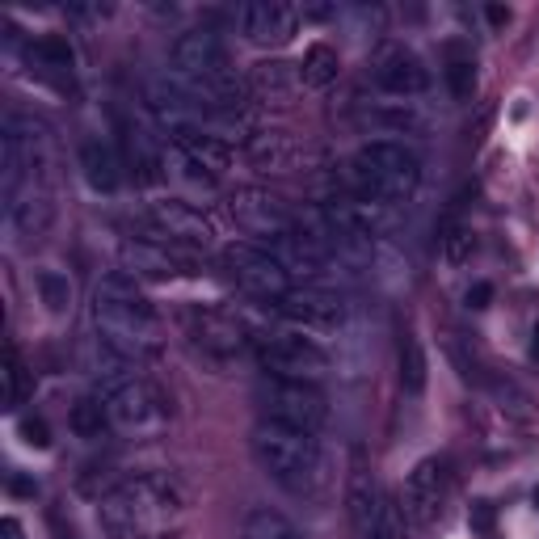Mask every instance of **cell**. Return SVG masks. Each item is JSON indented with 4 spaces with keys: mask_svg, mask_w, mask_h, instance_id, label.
Segmentation results:
<instances>
[{
    "mask_svg": "<svg viewBox=\"0 0 539 539\" xmlns=\"http://www.w3.org/2000/svg\"><path fill=\"white\" fill-rule=\"evenodd\" d=\"M110 539H177L186 527V493L165 472H144L114 485L97 502Z\"/></svg>",
    "mask_w": 539,
    "mask_h": 539,
    "instance_id": "obj_1",
    "label": "cell"
},
{
    "mask_svg": "<svg viewBox=\"0 0 539 539\" xmlns=\"http://www.w3.org/2000/svg\"><path fill=\"white\" fill-rule=\"evenodd\" d=\"M93 333L97 346L110 350L114 358H123L127 367L152 363L161 354L165 337L161 321L144 295H139L131 274H106L93 291Z\"/></svg>",
    "mask_w": 539,
    "mask_h": 539,
    "instance_id": "obj_2",
    "label": "cell"
},
{
    "mask_svg": "<svg viewBox=\"0 0 539 539\" xmlns=\"http://www.w3.org/2000/svg\"><path fill=\"white\" fill-rule=\"evenodd\" d=\"M173 81L207 114L236 118L249 102V85L228 68V51L211 30H186L173 43Z\"/></svg>",
    "mask_w": 539,
    "mask_h": 539,
    "instance_id": "obj_3",
    "label": "cell"
},
{
    "mask_svg": "<svg viewBox=\"0 0 539 539\" xmlns=\"http://www.w3.org/2000/svg\"><path fill=\"white\" fill-rule=\"evenodd\" d=\"M253 455L262 472L274 485H283L287 493H316L325 476V451L321 438L295 426H278L262 422L253 430Z\"/></svg>",
    "mask_w": 539,
    "mask_h": 539,
    "instance_id": "obj_4",
    "label": "cell"
},
{
    "mask_svg": "<svg viewBox=\"0 0 539 539\" xmlns=\"http://www.w3.org/2000/svg\"><path fill=\"white\" fill-rule=\"evenodd\" d=\"M417 186H422V161L401 139H371L350 161V194L371 198V203H409Z\"/></svg>",
    "mask_w": 539,
    "mask_h": 539,
    "instance_id": "obj_5",
    "label": "cell"
},
{
    "mask_svg": "<svg viewBox=\"0 0 539 539\" xmlns=\"http://www.w3.org/2000/svg\"><path fill=\"white\" fill-rule=\"evenodd\" d=\"M102 401L110 413V426L131 438H156L169 426V401L152 379L135 375V367L102 379Z\"/></svg>",
    "mask_w": 539,
    "mask_h": 539,
    "instance_id": "obj_6",
    "label": "cell"
},
{
    "mask_svg": "<svg viewBox=\"0 0 539 539\" xmlns=\"http://www.w3.org/2000/svg\"><path fill=\"white\" fill-rule=\"evenodd\" d=\"M257 358H262V367L274 375V379H295V384H316L325 371H329V354L325 346H316L308 333H270L262 337V346H257Z\"/></svg>",
    "mask_w": 539,
    "mask_h": 539,
    "instance_id": "obj_7",
    "label": "cell"
},
{
    "mask_svg": "<svg viewBox=\"0 0 539 539\" xmlns=\"http://www.w3.org/2000/svg\"><path fill=\"white\" fill-rule=\"evenodd\" d=\"M144 232H148V241L182 249V253L207 249L211 236H215L207 215H198L190 203H177V198H161V203H152L144 211Z\"/></svg>",
    "mask_w": 539,
    "mask_h": 539,
    "instance_id": "obj_8",
    "label": "cell"
},
{
    "mask_svg": "<svg viewBox=\"0 0 539 539\" xmlns=\"http://www.w3.org/2000/svg\"><path fill=\"white\" fill-rule=\"evenodd\" d=\"M224 266L236 287L249 291L253 299H266V304H274V299H283L291 291V274L278 266V257L266 245H228Z\"/></svg>",
    "mask_w": 539,
    "mask_h": 539,
    "instance_id": "obj_9",
    "label": "cell"
},
{
    "mask_svg": "<svg viewBox=\"0 0 539 539\" xmlns=\"http://www.w3.org/2000/svg\"><path fill=\"white\" fill-rule=\"evenodd\" d=\"M447 497H451L447 464H443V459H422V464L409 472L405 493H401L405 518H409L417 531H430V527H438V518H443Z\"/></svg>",
    "mask_w": 539,
    "mask_h": 539,
    "instance_id": "obj_10",
    "label": "cell"
},
{
    "mask_svg": "<svg viewBox=\"0 0 539 539\" xmlns=\"http://www.w3.org/2000/svg\"><path fill=\"white\" fill-rule=\"evenodd\" d=\"M262 405H266V422L295 426V430H308V434L321 430L325 417H329L325 396L312 384H295V379H274V384L262 392Z\"/></svg>",
    "mask_w": 539,
    "mask_h": 539,
    "instance_id": "obj_11",
    "label": "cell"
},
{
    "mask_svg": "<svg viewBox=\"0 0 539 539\" xmlns=\"http://www.w3.org/2000/svg\"><path fill=\"white\" fill-rule=\"evenodd\" d=\"M270 312L283 316V321L299 333H333L346 325V304L329 291H316V287H291L283 299H274Z\"/></svg>",
    "mask_w": 539,
    "mask_h": 539,
    "instance_id": "obj_12",
    "label": "cell"
},
{
    "mask_svg": "<svg viewBox=\"0 0 539 539\" xmlns=\"http://www.w3.org/2000/svg\"><path fill=\"white\" fill-rule=\"evenodd\" d=\"M371 81L392 97H422L430 89V68L405 43H379L371 55Z\"/></svg>",
    "mask_w": 539,
    "mask_h": 539,
    "instance_id": "obj_13",
    "label": "cell"
},
{
    "mask_svg": "<svg viewBox=\"0 0 539 539\" xmlns=\"http://www.w3.org/2000/svg\"><path fill=\"white\" fill-rule=\"evenodd\" d=\"M236 26L257 47H283L299 26V9L283 5V0H249L236 9Z\"/></svg>",
    "mask_w": 539,
    "mask_h": 539,
    "instance_id": "obj_14",
    "label": "cell"
},
{
    "mask_svg": "<svg viewBox=\"0 0 539 539\" xmlns=\"http://www.w3.org/2000/svg\"><path fill=\"white\" fill-rule=\"evenodd\" d=\"M232 219L241 224L245 232L253 236H266V241H274V236H283L295 228V215L287 211L283 198H274L266 190H241L232 198Z\"/></svg>",
    "mask_w": 539,
    "mask_h": 539,
    "instance_id": "obj_15",
    "label": "cell"
},
{
    "mask_svg": "<svg viewBox=\"0 0 539 539\" xmlns=\"http://www.w3.org/2000/svg\"><path fill=\"white\" fill-rule=\"evenodd\" d=\"M266 249L278 257V266H283L291 278H321L333 266V257L321 249V241H312L299 224L283 236H274V241H266Z\"/></svg>",
    "mask_w": 539,
    "mask_h": 539,
    "instance_id": "obj_16",
    "label": "cell"
},
{
    "mask_svg": "<svg viewBox=\"0 0 539 539\" xmlns=\"http://www.w3.org/2000/svg\"><path fill=\"white\" fill-rule=\"evenodd\" d=\"M123 262H127V274H144V278H182V274H194L190 270V253L182 249H169V245H156L148 236H135V241L123 245Z\"/></svg>",
    "mask_w": 539,
    "mask_h": 539,
    "instance_id": "obj_17",
    "label": "cell"
},
{
    "mask_svg": "<svg viewBox=\"0 0 539 539\" xmlns=\"http://www.w3.org/2000/svg\"><path fill=\"white\" fill-rule=\"evenodd\" d=\"M173 144L182 148L207 177H224V173L232 169V144H228L224 135H215V131H203V127L177 131V135H173Z\"/></svg>",
    "mask_w": 539,
    "mask_h": 539,
    "instance_id": "obj_18",
    "label": "cell"
},
{
    "mask_svg": "<svg viewBox=\"0 0 539 539\" xmlns=\"http://www.w3.org/2000/svg\"><path fill=\"white\" fill-rule=\"evenodd\" d=\"M51 215H55V207H51V194L43 190V186H22L13 198H9V219L17 224V232L22 236H38V232H47V224H51Z\"/></svg>",
    "mask_w": 539,
    "mask_h": 539,
    "instance_id": "obj_19",
    "label": "cell"
},
{
    "mask_svg": "<svg viewBox=\"0 0 539 539\" xmlns=\"http://www.w3.org/2000/svg\"><path fill=\"white\" fill-rule=\"evenodd\" d=\"M81 169H85V182L102 194L118 190V156L106 139H85L81 144Z\"/></svg>",
    "mask_w": 539,
    "mask_h": 539,
    "instance_id": "obj_20",
    "label": "cell"
},
{
    "mask_svg": "<svg viewBox=\"0 0 539 539\" xmlns=\"http://www.w3.org/2000/svg\"><path fill=\"white\" fill-rule=\"evenodd\" d=\"M295 85H299V68H291V64H257L249 72V89L262 97V102L283 106L287 97L295 93Z\"/></svg>",
    "mask_w": 539,
    "mask_h": 539,
    "instance_id": "obj_21",
    "label": "cell"
},
{
    "mask_svg": "<svg viewBox=\"0 0 539 539\" xmlns=\"http://www.w3.org/2000/svg\"><path fill=\"white\" fill-rule=\"evenodd\" d=\"M337 72H342V59H337V51L329 43H312L304 51V64H299V81H304L308 89H325L337 81Z\"/></svg>",
    "mask_w": 539,
    "mask_h": 539,
    "instance_id": "obj_22",
    "label": "cell"
},
{
    "mask_svg": "<svg viewBox=\"0 0 539 539\" xmlns=\"http://www.w3.org/2000/svg\"><path fill=\"white\" fill-rule=\"evenodd\" d=\"M194 342L198 346H207V350H219V354H232V350H241L245 342V333L236 321H228V316H203V321L194 325Z\"/></svg>",
    "mask_w": 539,
    "mask_h": 539,
    "instance_id": "obj_23",
    "label": "cell"
},
{
    "mask_svg": "<svg viewBox=\"0 0 539 539\" xmlns=\"http://www.w3.org/2000/svg\"><path fill=\"white\" fill-rule=\"evenodd\" d=\"M68 426L76 438H102L106 426H110V413H106V401L102 396H81L68 413Z\"/></svg>",
    "mask_w": 539,
    "mask_h": 539,
    "instance_id": "obj_24",
    "label": "cell"
},
{
    "mask_svg": "<svg viewBox=\"0 0 539 539\" xmlns=\"http://www.w3.org/2000/svg\"><path fill=\"white\" fill-rule=\"evenodd\" d=\"M426 379H430V363H426L422 342H417V337H401V388L409 396H422Z\"/></svg>",
    "mask_w": 539,
    "mask_h": 539,
    "instance_id": "obj_25",
    "label": "cell"
},
{
    "mask_svg": "<svg viewBox=\"0 0 539 539\" xmlns=\"http://www.w3.org/2000/svg\"><path fill=\"white\" fill-rule=\"evenodd\" d=\"M30 59L38 68H47V72H72L76 64V51L64 34H43V38H34V47H30Z\"/></svg>",
    "mask_w": 539,
    "mask_h": 539,
    "instance_id": "obj_26",
    "label": "cell"
},
{
    "mask_svg": "<svg viewBox=\"0 0 539 539\" xmlns=\"http://www.w3.org/2000/svg\"><path fill=\"white\" fill-rule=\"evenodd\" d=\"M245 539H304V535H299V527L291 523L287 514L262 506V510H253L245 518Z\"/></svg>",
    "mask_w": 539,
    "mask_h": 539,
    "instance_id": "obj_27",
    "label": "cell"
},
{
    "mask_svg": "<svg viewBox=\"0 0 539 539\" xmlns=\"http://www.w3.org/2000/svg\"><path fill=\"white\" fill-rule=\"evenodd\" d=\"M443 81H447V89H451L455 102H468L472 89H476V59H472V55H459V51L451 47L447 68H443Z\"/></svg>",
    "mask_w": 539,
    "mask_h": 539,
    "instance_id": "obj_28",
    "label": "cell"
},
{
    "mask_svg": "<svg viewBox=\"0 0 539 539\" xmlns=\"http://www.w3.org/2000/svg\"><path fill=\"white\" fill-rule=\"evenodd\" d=\"M5 409H17V405H26V396H30V371L22 363V354H17V346L5 350Z\"/></svg>",
    "mask_w": 539,
    "mask_h": 539,
    "instance_id": "obj_29",
    "label": "cell"
},
{
    "mask_svg": "<svg viewBox=\"0 0 539 539\" xmlns=\"http://www.w3.org/2000/svg\"><path fill=\"white\" fill-rule=\"evenodd\" d=\"M438 245H443V262L447 266H464V262H472V253H476V232L468 224H447L443 236H438Z\"/></svg>",
    "mask_w": 539,
    "mask_h": 539,
    "instance_id": "obj_30",
    "label": "cell"
},
{
    "mask_svg": "<svg viewBox=\"0 0 539 539\" xmlns=\"http://www.w3.org/2000/svg\"><path fill=\"white\" fill-rule=\"evenodd\" d=\"M34 287L38 295H43V304L51 312H68L72 304V283H68V274H59V270H38L34 274Z\"/></svg>",
    "mask_w": 539,
    "mask_h": 539,
    "instance_id": "obj_31",
    "label": "cell"
},
{
    "mask_svg": "<svg viewBox=\"0 0 539 539\" xmlns=\"http://www.w3.org/2000/svg\"><path fill=\"white\" fill-rule=\"evenodd\" d=\"M363 539H405V518H401V510H396L388 497L375 506V514H371V523L358 531Z\"/></svg>",
    "mask_w": 539,
    "mask_h": 539,
    "instance_id": "obj_32",
    "label": "cell"
},
{
    "mask_svg": "<svg viewBox=\"0 0 539 539\" xmlns=\"http://www.w3.org/2000/svg\"><path fill=\"white\" fill-rule=\"evenodd\" d=\"M489 388H493V396L502 401V409H510L514 417H531V401H527V392L518 388V384H510V379H489Z\"/></svg>",
    "mask_w": 539,
    "mask_h": 539,
    "instance_id": "obj_33",
    "label": "cell"
},
{
    "mask_svg": "<svg viewBox=\"0 0 539 539\" xmlns=\"http://www.w3.org/2000/svg\"><path fill=\"white\" fill-rule=\"evenodd\" d=\"M17 434H22V443L34 447V451H47L51 447V430L43 417H22V426H17Z\"/></svg>",
    "mask_w": 539,
    "mask_h": 539,
    "instance_id": "obj_34",
    "label": "cell"
},
{
    "mask_svg": "<svg viewBox=\"0 0 539 539\" xmlns=\"http://www.w3.org/2000/svg\"><path fill=\"white\" fill-rule=\"evenodd\" d=\"M489 299H493V283H472L468 287V304L472 308H489Z\"/></svg>",
    "mask_w": 539,
    "mask_h": 539,
    "instance_id": "obj_35",
    "label": "cell"
},
{
    "mask_svg": "<svg viewBox=\"0 0 539 539\" xmlns=\"http://www.w3.org/2000/svg\"><path fill=\"white\" fill-rule=\"evenodd\" d=\"M472 523H476V527H481V531H489V527H493V510H489V506L481 502V506H476V510H472Z\"/></svg>",
    "mask_w": 539,
    "mask_h": 539,
    "instance_id": "obj_36",
    "label": "cell"
},
{
    "mask_svg": "<svg viewBox=\"0 0 539 539\" xmlns=\"http://www.w3.org/2000/svg\"><path fill=\"white\" fill-rule=\"evenodd\" d=\"M485 17H489V26H506V22H510V9L489 5V9H485Z\"/></svg>",
    "mask_w": 539,
    "mask_h": 539,
    "instance_id": "obj_37",
    "label": "cell"
},
{
    "mask_svg": "<svg viewBox=\"0 0 539 539\" xmlns=\"http://www.w3.org/2000/svg\"><path fill=\"white\" fill-rule=\"evenodd\" d=\"M0 531H5V539H22L26 531H22V523H17V518H5V523H0Z\"/></svg>",
    "mask_w": 539,
    "mask_h": 539,
    "instance_id": "obj_38",
    "label": "cell"
},
{
    "mask_svg": "<svg viewBox=\"0 0 539 539\" xmlns=\"http://www.w3.org/2000/svg\"><path fill=\"white\" fill-rule=\"evenodd\" d=\"M9 489H13V493H34V485H30V481H22V476H13Z\"/></svg>",
    "mask_w": 539,
    "mask_h": 539,
    "instance_id": "obj_39",
    "label": "cell"
},
{
    "mask_svg": "<svg viewBox=\"0 0 539 539\" xmlns=\"http://www.w3.org/2000/svg\"><path fill=\"white\" fill-rule=\"evenodd\" d=\"M531 354H535V358H539V321H535V325H531Z\"/></svg>",
    "mask_w": 539,
    "mask_h": 539,
    "instance_id": "obj_40",
    "label": "cell"
},
{
    "mask_svg": "<svg viewBox=\"0 0 539 539\" xmlns=\"http://www.w3.org/2000/svg\"><path fill=\"white\" fill-rule=\"evenodd\" d=\"M535 506H539V489H535Z\"/></svg>",
    "mask_w": 539,
    "mask_h": 539,
    "instance_id": "obj_41",
    "label": "cell"
}]
</instances>
